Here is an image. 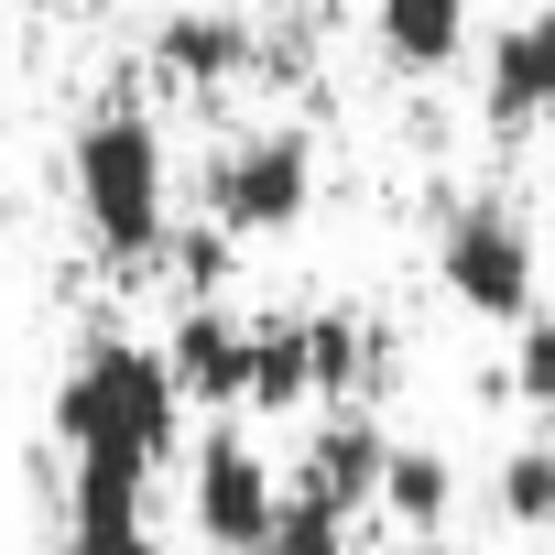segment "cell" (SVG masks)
<instances>
[{"mask_svg":"<svg viewBox=\"0 0 555 555\" xmlns=\"http://www.w3.org/2000/svg\"><path fill=\"white\" fill-rule=\"evenodd\" d=\"M185 447V392L164 371V338H131V327H88L66 349V382H55V457L66 479H142Z\"/></svg>","mask_w":555,"mask_h":555,"instance_id":"cell-1","label":"cell"},{"mask_svg":"<svg viewBox=\"0 0 555 555\" xmlns=\"http://www.w3.org/2000/svg\"><path fill=\"white\" fill-rule=\"evenodd\" d=\"M66 175H77L88 250L109 272H153L164 240H175V153H164V120L142 99H99L88 131H77V153H66Z\"/></svg>","mask_w":555,"mask_h":555,"instance_id":"cell-2","label":"cell"},{"mask_svg":"<svg viewBox=\"0 0 555 555\" xmlns=\"http://www.w3.org/2000/svg\"><path fill=\"white\" fill-rule=\"evenodd\" d=\"M196 218H218L240 250L295 240V229L317 218V142H306L295 120H261V131L207 142V164H196Z\"/></svg>","mask_w":555,"mask_h":555,"instance_id":"cell-3","label":"cell"},{"mask_svg":"<svg viewBox=\"0 0 555 555\" xmlns=\"http://www.w3.org/2000/svg\"><path fill=\"white\" fill-rule=\"evenodd\" d=\"M436 284H447V306L479 317V327H522V317H533L544 250H533V229H522L512 196H479V185L447 196V218H436Z\"/></svg>","mask_w":555,"mask_h":555,"instance_id":"cell-4","label":"cell"},{"mask_svg":"<svg viewBox=\"0 0 555 555\" xmlns=\"http://www.w3.org/2000/svg\"><path fill=\"white\" fill-rule=\"evenodd\" d=\"M272 512H284V468L261 457V436H240L229 414L185 447V522L207 555H261L272 544Z\"/></svg>","mask_w":555,"mask_h":555,"instance_id":"cell-5","label":"cell"},{"mask_svg":"<svg viewBox=\"0 0 555 555\" xmlns=\"http://www.w3.org/2000/svg\"><path fill=\"white\" fill-rule=\"evenodd\" d=\"M153 77L185 99H229L261 77V12L250 0H175L153 23Z\"/></svg>","mask_w":555,"mask_h":555,"instance_id":"cell-6","label":"cell"},{"mask_svg":"<svg viewBox=\"0 0 555 555\" xmlns=\"http://www.w3.org/2000/svg\"><path fill=\"white\" fill-rule=\"evenodd\" d=\"M479 120H490L501 142L555 131V0L512 12V23L479 44Z\"/></svg>","mask_w":555,"mask_h":555,"instance_id":"cell-7","label":"cell"},{"mask_svg":"<svg viewBox=\"0 0 555 555\" xmlns=\"http://www.w3.org/2000/svg\"><path fill=\"white\" fill-rule=\"evenodd\" d=\"M164 371H175L185 414H250V317L218 306V295L175 306V327H164Z\"/></svg>","mask_w":555,"mask_h":555,"instance_id":"cell-8","label":"cell"},{"mask_svg":"<svg viewBox=\"0 0 555 555\" xmlns=\"http://www.w3.org/2000/svg\"><path fill=\"white\" fill-rule=\"evenodd\" d=\"M382 468H392V425L371 403H327V414H306V447H295L284 479H306L317 501H338L360 522H382Z\"/></svg>","mask_w":555,"mask_h":555,"instance_id":"cell-9","label":"cell"},{"mask_svg":"<svg viewBox=\"0 0 555 555\" xmlns=\"http://www.w3.org/2000/svg\"><path fill=\"white\" fill-rule=\"evenodd\" d=\"M468 34H479L468 0H371V44H382V66L414 77V88L457 77V66H468Z\"/></svg>","mask_w":555,"mask_h":555,"instance_id":"cell-10","label":"cell"},{"mask_svg":"<svg viewBox=\"0 0 555 555\" xmlns=\"http://www.w3.org/2000/svg\"><path fill=\"white\" fill-rule=\"evenodd\" d=\"M55 555H153V490L142 479H66Z\"/></svg>","mask_w":555,"mask_h":555,"instance_id":"cell-11","label":"cell"},{"mask_svg":"<svg viewBox=\"0 0 555 555\" xmlns=\"http://www.w3.org/2000/svg\"><path fill=\"white\" fill-rule=\"evenodd\" d=\"M382 522H392L403 544H436V533L457 522V468H447V447L392 436V468H382Z\"/></svg>","mask_w":555,"mask_h":555,"instance_id":"cell-12","label":"cell"},{"mask_svg":"<svg viewBox=\"0 0 555 555\" xmlns=\"http://www.w3.org/2000/svg\"><path fill=\"white\" fill-rule=\"evenodd\" d=\"M490 501H501V522H512V533H555V425L501 447V468H490Z\"/></svg>","mask_w":555,"mask_h":555,"instance_id":"cell-13","label":"cell"},{"mask_svg":"<svg viewBox=\"0 0 555 555\" xmlns=\"http://www.w3.org/2000/svg\"><path fill=\"white\" fill-rule=\"evenodd\" d=\"M501 382H512V403H522L533 425H555V306H533V317L512 327V360H501Z\"/></svg>","mask_w":555,"mask_h":555,"instance_id":"cell-14","label":"cell"},{"mask_svg":"<svg viewBox=\"0 0 555 555\" xmlns=\"http://www.w3.org/2000/svg\"><path fill=\"white\" fill-rule=\"evenodd\" d=\"M261 23H317V0H250Z\"/></svg>","mask_w":555,"mask_h":555,"instance_id":"cell-15","label":"cell"}]
</instances>
